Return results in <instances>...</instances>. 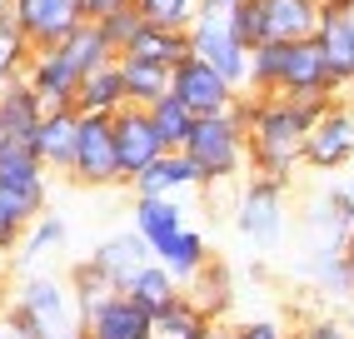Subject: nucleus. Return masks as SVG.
Wrapping results in <instances>:
<instances>
[{"instance_id": "f257e3e1", "label": "nucleus", "mask_w": 354, "mask_h": 339, "mask_svg": "<svg viewBox=\"0 0 354 339\" xmlns=\"http://www.w3.org/2000/svg\"><path fill=\"white\" fill-rule=\"evenodd\" d=\"M335 100H290V95H240L250 175L290 185L304 170V135Z\"/></svg>"}, {"instance_id": "f03ea898", "label": "nucleus", "mask_w": 354, "mask_h": 339, "mask_svg": "<svg viewBox=\"0 0 354 339\" xmlns=\"http://www.w3.org/2000/svg\"><path fill=\"white\" fill-rule=\"evenodd\" d=\"M50 205V170L35 160L30 145H6L0 150V255H10L26 230Z\"/></svg>"}, {"instance_id": "7ed1b4c3", "label": "nucleus", "mask_w": 354, "mask_h": 339, "mask_svg": "<svg viewBox=\"0 0 354 339\" xmlns=\"http://www.w3.org/2000/svg\"><path fill=\"white\" fill-rule=\"evenodd\" d=\"M6 314L30 329V339H85V314L70 295V280L50 270H30L10 284Z\"/></svg>"}, {"instance_id": "20e7f679", "label": "nucleus", "mask_w": 354, "mask_h": 339, "mask_svg": "<svg viewBox=\"0 0 354 339\" xmlns=\"http://www.w3.org/2000/svg\"><path fill=\"white\" fill-rule=\"evenodd\" d=\"M185 155L195 160L205 190L230 185L250 170V150H245V115L234 105L230 115H200L190 140H185Z\"/></svg>"}, {"instance_id": "39448f33", "label": "nucleus", "mask_w": 354, "mask_h": 339, "mask_svg": "<svg viewBox=\"0 0 354 339\" xmlns=\"http://www.w3.org/2000/svg\"><path fill=\"white\" fill-rule=\"evenodd\" d=\"M190 55L205 60L215 75H225L240 95L250 90V45L234 35L230 10H220V6H200V20L190 26Z\"/></svg>"}, {"instance_id": "423d86ee", "label": "nucleus", "mask_w": 354, "mask_h": 339, "mask_svg": "<svg viewBox=\"0 0 354 339\" xmlns=\"http://www.w3.org/2000/svg\"><path fill=\"white\" fill-rule=\"evenodd\" d=\"M234 230L259 250L279 245L285 230H290V185L250 175V185L240 190V205H234Z\"/></svg>"}, {"instance_id": "0eeeda50", "label": "nucleus", "mask_w": 354, "mask_h": 339, "mask_svg": "<svg viewBox=\"0 0 354 339\" xmlns=\"http://www.w3.org/2000/svg\"><path fill=\"white\" fill-rule=\"evenodd\" d=\"M70 180L85 185V190L125 185V175H120V155H115V125H110V115H80V135H75V165H70Z\"/></svg>"}, {"instance_id": "6e6552de", "label": "nucleus", "mask_w": 354, "mask_h": 339, "mask_svg": "<svg viewBox=\"0 0 354 339\" xmlns=\"http://www.w3.org/2000/svg\"><path fill=\"white\" fill-rule=\"evenodd\" d=\"M354 165V105L335 100L304 135V170L315 175H339Z\"/></svg>"}, {"instance_id": "1a4fd4ad", "label": "nucleus", "mask_w": 354, "mask_h": 339, "mask_svg": "<svg viewBox=\"0 0 354 339\" xmlns=\"http://www.w3.org/2000/svg\"><path fill=\"white\" fill-rule=\"evenodd\" d=\"M170 95L185 110H195V115H230L234 105H240V90H234L225 75H215L205 60H195V55H185L170 70Z\"/></svg>"}, {"instance_id": "9d476101", "label": "nucleus", "mask_w": 354, "mask_h": 339, "mask_svg": "<svg viewBox=\"0 0 354 339\" xmlns=\"http://www.w3.org/2000/svg\"><path fill=\"white\" fill-rule=\"evenodd\" d=\"M15 26L35 51H55L85 26V0H15Z\"/></svg>"}, {"instance_id": "9b49d317", "label": "nucleus", "mask_w": 354, "mask_h": 339, "mask_svg": "<svg viewBox=\"0 0 354 339\" xmlns=\"http://www.w3.org/2000/svg\"><path fill=\"white\" fill-rule=\"evenodd\" d=\"M279 95L290 100H339V85L329 75V60L319 40H295L285 45V75H279Z\"/></svg>"}, {"instance_id": "f8f14e48", "label": "nucleus", "mask_w": 354, "mask_h": 339, "mask_svg": "<svg viewBox=\"0 0 354 339\" xmlns=\"http://www.w3.org/2000/svg\"><path fill=\"white\" fill-rule=\"evenodd\" d=\"M110 125H115V155H120V175H125V185H130L145 165H155V160L165 155V140H160V130H155L150 110H140V105H125L120 115H110Z\"/></svg>"}, {"instance_id": "ddd939ff", "label": "nucleus", "mask_w": 354, "mask_h": 339, "mask_svg": "<svg viewBox=\"0 0 354 339\" xmlns=\"http://www.w3.org/2000/svg\"><path fill=\"white\" fill-rule=\"evenodd\" d=\"M319 51L329 60V75L339 90L354 85V0H319Z\"/></svg>"}, {"instance_id": "4468645a", "label": "nucleus", "mask_w": 354, "mask_h": 339, "mask_svg": "<svg viewBox=\"0 0 354 339\" xmlns=\"http://www.w3.org/2000/svg\"><path fill=\"white\" fill-rule=\"evenodd\" d=\"M85 339H155V314L115 289L95 309H85Z\"/></svg>"}, {"instance_id": "2eb2a0df", "label": "nucleus", "mask_w": 354, "mask_h": 339, "mask_svg": "<svg viewBox=\"0 0 354 339\" xmlns=\"http://www.w3.org/2000/svg\"><path fill=\"white\" fill-rule=\"evenodd\" d=\"M130 190L135 195H150V200H180V195H190V190H205V180H200L195 160L185 150H165L155 165H145L130 180Z\"/></svg>"}, {"instance_id": "dca6fc26", "label": "nucleus", "mask_w": 354, "mask_h": 339, "mask_svg": "<svg viewBox=\"0 0 354 339\" xmlns=\"http://www.w3.org/2000/svg\"><path fill=\"white\" fill-rule=\"evenodd\" d=\"M80 80H85V75L60 55V45H55V51H35V55H30L26 85L40 95V105H45V110H65V105H75Z\"/></svg>"}, {"instance_id": "f3484780", "label": "nucleus", "mask_w": 354, "mask_h": 339, "mask_svg": "<svg viewBox=\"0 0 354 339\" xmlns=\"http://www.w3.org/2000/svg\"><path fill=\"white\" fill-rule=\"evenodd\" d=\"M75 135H80V110L65 105V110H45L40 130L30 140V150L45 170H55V175H70V165H75Z\"/></svg>"}, {"instance_id": "a211bd4d", "label": "nucleus", "mask_w": 354, "mask_h": 339, "mask_svg": "<svg viewBox=\"0 0 354 339\" xmlns=\"http://www.w3.org/2000/svg\"><path fill=\"white\" fill-rule=\"evenodd\" d=\"M259 26H265V45H295L315 40L319 30V0H259Z\"/></svg>"}, {"instance_id": "6ab92c4d", "label": "nucleus", "mask_w": 354, "mask_h": 339, "mask_svg": "<svg viewBox=\"0 0 354 339\" xmlns=\"http://www.w3.org/2000/svg\"><path fill=\"white\" fill-rule=\"evenodd\" d=\"M90 259L100 264V270L115 280V289H125L140 270H145V264L155 259V250L145 245V239H140L135 230H125V235H105L95 250H90Z\"/></svg>"}, {"instance_id": "aec40b11", "label": "nucleus", "mask_w": 354, "mask_h": 339, "mask_svg": "<svg viewBox=\"0 0 354 339\" xmlns=\"http://www.w3.org/2000/svg\"><path fill=\"white\" fill-rule=\"evenodd\" d=\"M40 120H45V105H40V95L26 80L0 90V130H6L10 145H30L35 130H40Z\"/></svg>"}, {"instance_id": "412c9836", "label": "nucleus", "mask_w": 354, "mask_h": 339, "mask_svg": "<svg viewBox=\"0 0 354 339\" xmlns=\"http://www.w3.org/2000/svg\"><path fill=\"white\" fill-rule=\"evenodd\" d=\"M130 230L145 239L150 250H160V245H170V239L185 230V205H180V200H150V195H135Z\"/></svg>"}, {"instance_id": "4be33fe9", "label": "nucleus", "mask_w": 354, "mask_h": 339, "mask_svg": "<svg viewBox=\"0 0 354 339\" xmlns=\"http://www.w3.org/2000/svg\"><path fill=\"white\" fill-rule=\"evenodd\" d=\"M65 245H70V225L60 220V214L45 210L40 220L26 230V239L15 245V270H20V275H30V270H40V264L50 259V255H60Z\"/></svg>"}, {"instance_id": "5701e85b", "label": "nucleus", "mask_w": 354, "mask_h": 339, "mask_svg": "<svg viewBox=\"0 0 354 339\" xmlns=\"http://www.w3.org/2000/svg\"><path fill=\"white\" fill-rule=\"evenodd\" d=\"M185 295H190L215 324H225L230 320V304H234V270H230L225 259H209L205 270L185 284Z\"/></svg>"}, {"instance_id": "b1692460", "label": "nucleus", "mask_w": 354, "mask_h": 339, "mask_svg": "<svg viewBox=\"0 0 354 339\" xmlns=\"http://www.w3.org/2000/svg\"><path fill=\"white\" fill-rule=\"evenodd\" d=\"M35 45L26 40V30L15 26V0H0V90L26 80Z\"/></svg>"}, {"instance_id": "393cba45", "label": "nucleus", "mask_w": 354, "mask_h": 339, "mask_svg": "<svg viewBox=\"0 0 354 339\" xmlns=\"http://www.w3.org/2000/svg\"><path fill=\"white\" fill-rule=\"evenodd\" d=\"M130 100H125V80H120V60L95 70V75L80 80V95H75V110L80 115H120Z\"/></svg>"}, {"instance_id": "a878e982", "label": "nucleus", "mask_w": 354, "mask_h": 339, "mask_svg": "<svg viewBox=\"0 0 354 339\" xmlns=\"http://www.w3.org/2000/svg\"><path fill=\"white\" fill-rule=\"evenodd\" d=\"M155 259H160V264H165V270H170L180 284H190V280L205 270V264L215 259V255H209V239H205L200 230L185 225V230L170 239V245H160V250H155Z\"/></svg>"}, {"instance_id": "bb28decb", "label": "nucleus", "mask_w": 354, "mask_h": 339, "mask_svg": "<svg viewBox=\"0 0 354 339\" xmlns=\"http://www.w3.org/2000/svg\"><path fill=\"white\" fill-rule=\"evenodd\" d=\"M120 80H125V100L140 110H150L155 100L170 95V70L155 60H140V55H120Z\"/></svg>"}, {"instance_id": "cd10ccee", "label": "nucleus", "mask_w": 354, "mask_h": 339, "mask_svg": "<svg viewBox=\"0 0 354 339\" xmlns=\"http://www.w3.org/2000/svg\"><path fill=\"white\" fill-rule=\"evenodd\" d=\"M60 55L80 70V75H95V70H105V65H115L120 55H115V45L105 40V30L95 26V20H85V26L70 35V40H60Z\"/></svg>"}, {"instance_id": "c85d7f7f", "label": "nucleus", "mask_w": 354, "mask_h": 339, "mask_svg": "<svg viewBox=\"0 0 354 339\" xmlns=\"http://www.w3.org/2000/svg\"><path fill=\"white\" fill-rule=\"evenodd\" d=\"M209 329H215V320L190 295H180L175 304H165L155 314V339H209Z\"/></svg>"}, {"instance_id": "c756f323", "label": "nucleus", "mask_w": 354, "mask_h": 339, "mask_svg": "<svg viewBox=\"0 0 354 339\" xmlns=\"http://www.w3.org/2000/svg\"><path fill=\"white\" fill-rule=\"evenodd\" d=\"M125 295H130L135 304H145L150 314H160L165 304H175V300L185 295V284H180V280H175L170 270H165L160 259H150L145 270H140V275H135V280L125 284Z\"/></svg>"}, {"instance_id": "7c9ffc66", "label": "nucleus", "mask_w": 354, "mask_h": 339, "mask_svg": "<svg viewBox=\"0 0 354 339\" xmlns=\"http://www.w3.org/2000/svg\"><path fill=\"white\" fill-rule=\"evenodd\" d=\"M125 55H140V60H155V65H165V70H175L185 55H190V30H160V26H145Z\"/></svg>"}, {"instance_id": "2f4dec72", "label": "nucleus", "mask_w": 354, "mask_h": 339, "mask_svg": "<svg viewBox=\"0 0 354 339\" xmlns=\"http://www.w3.org/2000/svg\"><path fill=\"white\" fill-rule=\"evenodd\" d=\"M150 120H155V130H160V140H165V150H185V140H190V130H195V110H185L175 95H165V100H155L150 105Z\"/></svg>"}, {"instance_id": "473e14b6", "label": "nucleus", "mask_w": 354, "mask_h": 339, "mask_svg": "<svg viewBox=\"0 0 354 339\" xmlns=\"http://www.w3.org/2000/svg\"><path fill=\"white\" fill-rule=\"evenodd\" d=\"M200 6L205 0H135V10L145 26H160V30H190L200 20Z\"/></svg>"}, {"instance_id": "72a5a7b5", "label": "nucleus", "mask_w": 354, "mask_h": 339, "mask_svg": "<svg viewBox=\"0 0 354 339\" xmlns=\"http://www.w3.org/2000/svg\"><path fill=\"white\" fill-rule=\"evenodd\" d=\"M65 280H70V295H75L80 314H85V309H95L105 295H115V280H110V275H105L90 255H85L80 264H70V275H65Z\"/></svg>"}, {"instance_id": "f704fd0d", "label": "nucleus", "mask_w": 354, "mask_h": 339, "mask_svg": "<svg viewBox=\"0 0 354 339\" xmlns=\"http://www.w3.org/2000/svg\"><path fill=\"white\" fill-rule=\"evenodd\" d=\"M279 75H285V45H254L250 51V90L245 95H279Z\"/></svg>"}, {"instance_id": "c9c22d12", "label": "nucleus", "mask_w": 354, "mask_h": 339, "mask_svg": "<svg viewBox=\"0 0 354 339\" xmlns=\"http://www.w3.org/2000/svg\"><path fill=\"white\" fill-rule=\"evenodd\" d=\"M95 26H100V30H105V40L115 45V55H125L130 45H135V35L145 30V20H140V10H135V6H125V10H115V15L95 20Z\"/></svg>"}, {"instance_id": "e433bc0d", "label": "nucleus", "mask_w": 354, "mask_h": 339, "mask_svg": "<svg viewBox=\"0 0 354 339\" xmlns=\"http://www.w3.org/2000/svg\"><path fill=\"white\" fill-rule=\"evenodd\" d=\"M234 339H295V329L285 320H274V314H254V320H240V324H230Z\"/></svg>"}, {"instance_id": "4c0bfd02", "label": "nucleus", "mask_w": 354, "mask_h": 339, "mask_svg": "<svg viewBox=\"0 0 354 339\" xmlns=\"http://www.w3.org/2000/svg\"><path fill=\"white\" fill-rule=\"evenodd\" d=\"M295 339H354L339 320H310L304 329H295Z\"/></svg>"}, {"instance_id": "58836bf2", "label": "nucleus", "mask_w": 354, "mask_h": 339, "mask_svg": "<svg viewBox=\"0 0 354 339\" xmlns=\"http://www.w3.org/2000/svg\"><path fill=\"white\" fill-rule=\"evenodd\" d=\"M125 6H135V0H85V20H105V15L125 10Z\"/></svg>"}, {"instance_id": "ea45409f", "label": "nucleus", "mask_w": 354, "mask_h": 339, "mask_svg": "<svg viewBox=\"0 0 354 339\" xmlns=\"http://www.w3.org/2000/svg\"><path fill=\"white\" fill-rule=\"evenodd\" d=\"M0 339H30V329L20 324L15 314H6V309H0Z\"/></svg>"}, {"instance_id": "a19ab883", "label": "nucleus", "mask_w": 354, "mask_h": 339, "mask_svg": "<svg viewBox=\"0 0 354 339\" xmlns=\"http://www.w3.org/2000/svg\"><path fill=\"white\" fill-rule=\"evenodd\" d=\"M335 190H339V200H344V210H349V220H354V170H349V175H344V180H339Z\"/></svg>"}, {"instance_id": "79ce46f5", "label": "nucleus", "mask_w": 354, "mask_h": 339, "mask_svg": "<svg viewBox=\"0 0 354 339\" xmlns=\"http://www.w3.org/2000/svg\"><path fill=\"white\" fill-rule=\"evenodd\" d=\"M344 275H349V295H354V235L344 239Z\"/></svg>"}, {"instance_id": "37998d69", "label": "nucleus", "mask_w": 354, "mask_h": 339, "mask_svg": "<svg viewBox=\"0 0 354 339\" xmlns=\"http://www.w3.org/2000/svg\"><path fill=\"white\" fill-rule=\"evenodd\" d=\"M209 339H234V334H230V320H225V324H215V329H209Z\"/></svg>"}, {"instance_id": "c03bdc74", "label": "nucleus", "mask_w": 354, "mask_h": 339, "mask_svg": "<svg viewBox=\"0 0 354 339\" xmlns=\"http://www.w3.org/2000/svg\"><path fill=\"white\" fill-rule=\"evenodd\" d=\"M205 6H220V10H234L240 0H205Z\"/></svg>"}, {"instance_id": "a18cd8bd", "label": "nucleus", "mask_w": 354, "mask_h": 339, "mask_svg": "<svg viewBox=\"0 0 354 339\" xmlns=\"http://www.w3.org/2000/svg\"><path fill=\"white\" fill-rule=\"evenodd\" d=\"M6 145H10V140H6V130H0V150H6Z\"/></svg>"}]
</instances>
